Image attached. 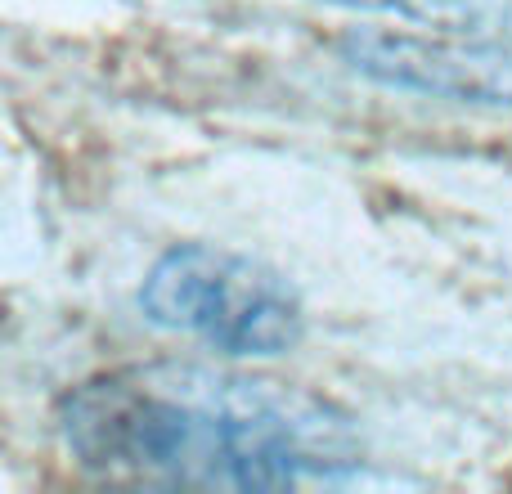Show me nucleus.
<instances>
[{"label":"nucleus","instance_id":"1","mask_svg":"<svg viewBox=\"0 0 512 494\" xmlns=\"http://www.w3.org/2000/svg\"><path fill=\"white\" fill-rule=\"evenodd\" d=\"M81 468L131 486L292 490L355 468V436L328 405L207 369H131L81 382L59 409Z\"/></svg>","mask_w":512,"mask_h":494},{"label":"nucleus","instance_id":"2","mask_svg":"<svg viewBox=\"0 0 512 494\" xmlns=\"http://www.w3.org/2000/svg\"><path fill=\"white\" fill-rule=\"evenodd\" d=\"M140 310L167 333L243 360L288 355L306 328L301 297L279 270L207 243L162 252L144 274Z\"/></svg>","mask_w":512,"mask_h":494},{"label":"nucleus","instance_id":"3","mask_svg":"<svg viewBox=\"0 0 512 494\" xmlns=\"http://www.w3.org/2000/svg\"><path fill=\"white\" fill-rule=\"evenodd\" d=\"M342 59L391 90L454 99L477 108H512V50L463 36L355 27L342 36Z\"/></svg>","mask_w":512,"mask_h":494},{"label":"nucleus","instance_id":"4","mask_svg":"<svg viewBox=\"0 0 512 494\" xmlns=\"http://www.w3.org/2000/svg\"><path fill=\"white\" fill-rule=\"evenodd\" d=\"M346 9H382V14H405L423 23H472L486 14V0H328Z\"/></svg>","mask_w":512,"mask_h":494}]
</instances>
